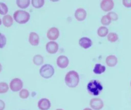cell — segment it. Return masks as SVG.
Here are the masks:
<instances>
[{
  "label": "cell",
  "mask_w": 131,
  "mask_h": 110,
  "mask_svg": "<svg viewBox=\"0 0 131 110\" xmlns=\"http://www.w3.org/2000/svg\"><path fill=\"white\" fill-rule=\"evenodd\" d=\"M87 88L89 94L94 96H98L103 89L101 82L95 80L90 81L87 85Z\"/></svg>",
  "instance_id": "cell-1"
},
{
  "label": "cell",
  "mask_w": 131,
  "mask_h": 110,
  "mask_svg": "<svg viewBox=\"0 0 131 110\" xmlns=\"http://www.w3.org/2000/svg\"><path fill=\"white\" fill-rule=\"evenodd\" d=\"M79 82V75L75 71H69L66 75L65 82L66 85L69 87H75L78 86Z\"/></svg>",
  "instance_id": "cell-2"
},
{
  "label": "cell",
  "mask_w": 131,
  "mask_h": 110,
  "mask_svg": "<svg viewBox=\"0 0 131 110\" xmlns=\"http://www.w3.org/2000/svg\"><path fill=\"white\" fill-rule=\"evenodd\" d=\"M13 16L16 21L20 24L27 23L30 17V14L27 11L20 10H16L14 13Z\"/></svg>",
  "instance_id": "cell-3"
},
{
  "label": "cell",
  "mask_w": 131,
  "mask_h": 110,
  "mask_svg": "<svg viewBox=\"0 0 131 110\" xmlns=\"http://www.w3.org/2000/svg\"><path fill=\"white\" fill-rule=\"evenodd\" d=\"M54 73V70L53 67L49 64H46L40 68V75L42 77L46 79L51 77Z\"/></svg>",
  "instance_id": "cell-4"
},
{
  "label": "cell",
  "mask_w": 131,
  "mask_h": 110,
  "mask_svg": "<svg viewBox=\"0 0 131 110\" xmlns=\"http://www.w3.org/2000/svg\"><path fill=\"white\" fill-rule=\"evenodd\" d=\"M9 87L10 90L13 92H18L21 90L23 88V81L20 78H15L11 81Z\"/></svg>",
  "instance_id": "cell-5"
},
{
  "label": "cell",
  "mask_w": 131,
  "mask_h": 110,
  "mask_svg": "<svg viewBox=\"0 0 131 110\" xmlns=\"http://www.w3.org/2000/svg\"><path fill=\"white\" fill-rule=\"evenodd\" d=\"M90 105L94 109L100 110L104 107V103L102 100L100 98H93L90 101Z\"/></svg>",
  "instance_id": "cell-6"
},
{
  "label": "cell",
  "mask_w": 131,
  "mask_h": 110,
  "mask_svg": "<svg viewBox=\"0 0 131 110\" xmlns=\"http://www.w3.org/2000/svg\"><path fill=\"white\" fill-rule=\"evenodd\" d=\"M46 49L48 53L54 54L57 52L59 49V45L57 42L50 41L46 44Z\"/></svg>",
  "instance_id": "cell-7"
},
{
  "label": "cell",
  "mask_w": 131,
  "mask_h": 110,
  "mask_svg": "<svg viewBox=\"0 0 131 110\" xmlns=\"http://www.w3.org/2000/svg\"><path fill=\"white\" fill-rule=\"evenodd\" d=\"M60 35L59 30L56 27L50 28L47 33V37L51 40H55L58 39Z\"/></svg>",
  "instance_id": "cell-8"
},
{
  "label": "cell",
  "mask_w": 131,
  "mask_h": 110,
  "mask_svg": "<svg viewBox=\"0 0 131 110\" xmlns=\"http://www.w3.org/2000/svg\"><path fill=\"white\" fill-rule=\"evenodd\" d=\"M38 106L40 110H48L51 106V103L48 99L42 98L38 101Z\"/></svg>",
  "instance_id": "cell-9"
},
{
  "label": "cell",
  "mask_w": 131,
  "mask_h": 110,
  "mask_svg": "<svg viewBox=\"0 0 131 110\" xmlns=\"http://www.w3.org/2000/svg\"><path fill=\"white\" fill-rule=\"evenodd\" d=\"M69 63V60L66 56L60 55L57 59V64L61 68H65L67 67Z\"/></svg>",
  "instance_id": "cell-10"
},
{
  "label": "cell",
  "mask_w": 131,
  "mask_h": 110,
  "mask_svg": "<svg viewBox=\"0 0 131 110\" xmlns=\"http://www.w3.org/2000/svg\"><path fill=\"white\" fill-rule=\"evenodd\" d=\"M114 2L111 0H104L101 3V7L103 10L109 11L114 8Z\"/></svg>",
  "instance_id": "cell-11"
},
{
  "label": "cell",
  "mask_w": 131,
  "mask_h": 110,
  "mask_svg": "<svg viewBox=\"0 0 131 110\" xmlns=\"http://www.w3.org/2000/svg\"><path fill=\"white\" fill-rule=\"evenodd\" d=\"M87 13L85 10L81 8H78L74 13V17L79 21H82L86 18Z\"/></svg>",
  "instance_id": "cell-12"
},
{
  "label": "cell",
  "mask_w": 131,
  "mask_h": 110,
  "mask_svg": "<svg viewBox=\"0 0 131 110\" xmlns=\"http://www.w3.org/2000/svg\"><path fill=\"white\" fill-rule=\"evenodd\" d=\"M29 42L32 46H38L40 42L39 35L35 32L30 33L29 35Z\"/></svg>",
  "instance_id": "cell-13"
},
{
  "label": "cell",
  "mask_w": 131,
  "mask_h": 110,
  "mask_svg": "<svg viewBox=\"0 0 131 110\" xmlns=\"http://www.w3.org/2000/svg\"><path fill=\"white\" fill-rule=\"evenodd\" d=\"M79 43L81 47L85 49L91 47L92 44L91 40L87 37H82L80 38Z\"/></svg>",
  "instance_id": "cell-14"
},
{
  "label": "cell",
  "mask_w": 131,
  "mask_h": 110,
  "mask_svg": "<svg viewBox=\"0 0 131 110\" xmlns=\"http://www.w3.org/2000/svg\"><path fill=\"white\" fill-rule=\"evenodd\" d=\"M2 21L4 25L7 27H10L13 24L14 20L10 15H6L3 17Z\"/></svg>",
  "instance_id": "cell-15"
},
{
  "label": "cell",
  "mask_w": 131,
  "mask_h": 110,
  "mask_svg": "<svg viewBox=\"0 0 131 110\" xmlns=\"http://www.w3.org/2000/svg\"><path fill=\"white\" fill-rule=\"evenodd\" d=\"M105 62L108 66L111 67H114L117 64V59L114 55H109L106 58Z\"/></svg>",
  "instance_id": "cell-16"
},
{
  "label": "cell",
  "mask_w": 131,
  "mask_h": 110,
  "mask_svg": "<svg viewBox=\"0 0 131 110\" xmlns=\"http://www.w3.org/2000/svg\"><path fill=\"white\" fill-rule=\"evenodd\" d=\"M106 70L105 66L102 65L101 64H95L93 71L96 74H101L104 73Z\"/></svg>",
  "instance_id": "cell-17"
},
{
  "label": "cell",
  "mask_w": 131,
  "mask_h": 110,
  "mask_svg": "<svg viewBox=\"0 0 131 110\" xmlns=\"http://www.w3.org/2000/svg\"><path fill=\"white\" fill-rule=\"evenodd\" d=\"M30 0H17L16 3L17 5L21 8H25L30 5Z\"/></svg>",
  "instance_id": "cell-18"
},
{
  "label": "cell",
  "mask_w": 131,
  "mask_h": 110,
  "mask_svg": "<svg viewBox=\"0 0 131 110\" xmlns=\"http://www.w3.org/2000/svg\"><path fill=\"white\" fill-rule=\"evenodd\" d=\"M33 61V62L35 65H40L43 63V57L41 55L37 54L34 56Z\"/></svg>",
  "instance_id": "cell-19"
},
{
  "label": "cell",
  "mask_w": 131,
  "mask_h": 110,
  "mask_svg": "<svg viewBox=\"0 0 131 110\" xmlns=\"http://www.w3.org/2000/svg\"><path fill=\"white\" fill-rule=\"evenodd\" d=\"M108 32V30L106 27L101 26L97 30V34L99 36L103 37L106 36Z\"/></svg>",
  "instance_id": "cell-20"
},
{
  "label": "cell",
  "mask_w": 131,
  "mask_h": 110,
  "mask_svg": "<svg viewBox=\"0 0 131 110\" xmlns=\"http://www.w3.org/2000/svg\"><path fill=\"white\" fill-rule=\"evenodd\" d=\"M9 87L5 82H0V94L6 93L8 91Z\"/></svg>",
  "instance_id": "cell-21"
},
{
  "label": "cell",
  "mask_w": 131,
  "mask_h": 110,
  "mask_svg": "<svg viewBox=\"0 0 131 110\" xmlns=\"http://www.w3.org/2000/svg\"><path fill=\"white\" fill-rule=\"evenodd\" d=\"M31 4L34 7L40 8L44 4L45 1L44 0H32Z\"/></svg>",
  "instance_id": "cell-22"
},
{
  "label": "cell",
  "mask_w": 131,
  "mask_h": 110,
  "mask_svg": "<svg viewBox=\"0 0 131 110\" xmlns=\"http://www.w3.org/2000/svg\"><path fill=\"white\" fill-rule=\"evenodd\" d=\"M19 95L21 99H27L29 96V91L26 89H22L20 91Z\"/></svg>",
  "instance_id": "cell-23"
},
{
  "label": "cell",
  "mask_w": 131,
  "mask_h": 110,
  "mask_svg": "<svg viewBox=\"0 0 131 110\" xmlns=\"http://www.w3.org/2000/svg\"><path fill=\"white\" fill-rule=\"evenodd\" d=\"M8 7L5 3L0 2V14L5 15L8 11Z\"/></svg>",
  "instance_id": "cell-24"
},
{
  "label": "cell",
  "mask_w": 131,
  "mask_h": 110,
  "mask_svg": "<svg viewBox=\"0 0 131 110\" xmlns=\"http://www.w3.org/2000/svg\"><path fill=\"white\" fill-rule=\"evenodd\" d=\"M107 39L109 41L111 42H114L117 41L118 39V36L117 34L114 33H111L108 35Z\"/></svg>",
  "instance_id": "cell-25"
},
{
  "label": "cell",
  "mask_w": 131,
  "mask_h": 110,
  "mask_svg": "<svg viewBox=\"0 0 131 110\" xmlns=\"http://www.w3.org/2000/svg\"><path fill=\"white\" fill-rule=\"evenodd\" d=\"M111 22V20L108 17L107 15H104L102 18L101 22L104 25H108Z\"/></svg>",
  "instance_id": "cell-26"
},
{
  "label": "cell",
  "mask_w": 131,
  "mask_h": 110,
  "mask_svg": "<svg viewBox=\"0 0 131 110\" xmlns=\"http://www.w3.org/2000/svg\"><path fill=\"white\" fill-rule=\"evenodd\" d=\"M6 37L2 33H0V48H3L6 43Z\"/></svg>",
  "instance_id": "cell-27"
},
{
  "label": "cell",
  "mask_w": 131,
  "mask_h": 110,
  "mask_svg": "<svg viewBox=\"0 0 131 110\" xmlns=\"http://www.w3.org/2000/svg\"><path fill=\"white\" fill-rule=\"evenodd\" d=\"M107 15L111 20H117L118 18L117 15L114 12H109Z\"/></svg>",
  "instance_id": "cell-28"
},
{
  "label": "cell",
  "mask_w": 131,
  "mask_h": 110,
  "mask_svg": "<svg viewBox=\"0 0 131 110\" xmlns=\"http://www.w3.org/2000/svg\"><path fill=\"white\" fill-rule=\"evenodd\" d=\"M123 4L124 6L127 7H131V0H124L123 1Z\"/></svg>",
  "instance_id": "cell-29"
},
{
  "label": "cell",
  "mask_w": 131,
  "mask_h": 110,
  "mask_svg": "<svg viewBox=\"0 0 131 110\" xmlns=\"http://www.w3.org/2000/svg\"><path fill=\"white\" fill-rule=\"evenodd\" d=\"M5 107V103L3 101L0 100V110H4Z\"/></svg>",
  "instance_id": "cell-30"
},
{
  "label": "cell",
  "mask_w": 131,
  "mask_h": 110,
  "mask_svg": "<svg viewBox=\"0 0 131 110\" xmlns=\"http://www.w3.org/2000/svg\"><path fill=\"white\" fill-rule=\"evenodd\" d=\"M2 69V66L1 64L0 63V72L1 71Z\"/></svg>",
  "instance_id": "cell-31"
},
{
  "label": "cell",
  "mask_w": 131,
  "mask_h": 110,
  "mask_svg": "<svg viewBox=\"0 0 131 110\" xmlns=\"http://www.w3.org/2000/svg\"><path fill=\"white\" fill-rule=\"evenodd\" d=\"M83 110H92L91 109H90V108H86L85 109H84Z\"/></svg>",
  "instance_id": "cell-32"
},
{
  "label": "cell",
  "mask_w": 131,
  "mask_h": 110,
  "mask_svg": "<svg viewBox=\"0 0 131 110\" xmlns=\"http://www.w3.org/2000/svg\"><path fill=\"white\" fill-rule=\"evenodd\" d=\"M2 21L1 20V18H0V25L2 24Z\"/></svg>",
  "instance_id": "cell-33"
},
{
  "label": "cell",
  "mask_w": 131,
  "mask_h": 110,
  "mask_svg": "<svg viewBox=\"0 0 131 110\" xmlns=\"http://www.w3.org/2000/svg\"><path fill=\"white\" fill-rule=\"evenodd\" d=\"M56 110H63L62 109H56Z\"/></svg>",
  "instance_id": "cell-34"
},
{
  "label": "cell",
  "mask_w": 131,
  "mask_h": 110,
  "mask_svg": "<svg viewBox=\"0 0 131 110\" xmlns=\"http://www.w3.org/2000/svg\"></svg>",
  "instance_id": "cell-35"
}]
</instances>
